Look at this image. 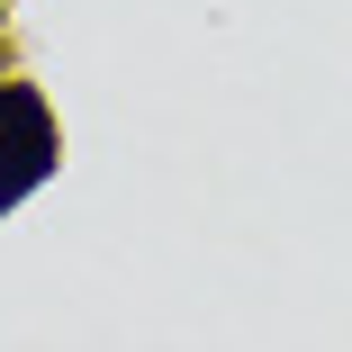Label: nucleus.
Masks as SVG:
<instances>
[{
  "mask_svg": "<svg viewBox=\"0 0 352 352\" xmlns=\"http://www.w3.org/2000/svg\"><path fill=\"white\" fill-rule=\"evenodd\" d=\"M54 172V118L28 82H0V217Z\"/></svg>",
  "mask_w": 352,
  "mask_h": 352,
  "instance_id": "nucleus-1",
  "label": "nucleus"
}]
</instances>
